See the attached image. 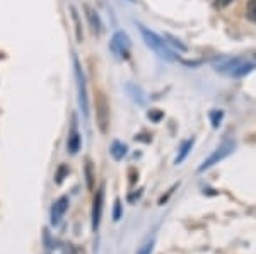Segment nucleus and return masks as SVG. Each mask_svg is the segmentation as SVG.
I'll use <instances>...</instances> for the list:
<instances>
[{"label":"nucleus","mask_w":256,"mask_h":254,"mask_svg":"<svg viewBox=\"0 0 256 254\" xmlns=\"http://www.w3.org/2000/svg\"><path fill=\"white\" fill-rule=\"evenodd\" d=\"M140 195H142V191H137L135 195H130L128 196V202H135V198H140Z\"/></svg>","instance_id":"obj_24"},{"label":"nucleus","mask_w":256,"mask_h":254,"mask_svg":"<svg viewBox=\"0 0 256 254\" xmlns=\"http://www.w3.org/2000/svg\"><path fill=\"white\" fill-rule=\"evenodd\" d=\"M73 65H75V77H77V87H79V102L82 107L84 116L89 114V102H87V89H85V79L82 74V68L77 58H73Z\"/></svg>","instance_id":"obj_5"},{"label":"nucleus","mask_w":256,"mask_h":254,"mask_svg":"<svg viewBox=\"0 0 256 254\" xmlns=\"http://www.w3.org/2000/svg\"><path fill=\"white\" fill-rule=\"evenodd\" d=\"M256 67V61H250L243 56H238V58L226 60L222 65H217V70L224 72V74H229L232 77H241L248 72H251Z\"/></svg>","instance_id":"obj_2"},{"label":"nucleus","mask_w":256,"mask_h":254,"mask_svg":"<svg viewBox=\"0 0 256 254\" xmlns=\"http://www.w3.org/2000/svg\"><path fill=\"white\" fill-rule=\"evenodd\" d=\"M68 208V198L67 196H62L58 198L55 203H53V208H52V224L58 225L62 220V217L65 215V211Z\"/></svg>","instance_id":"obj_8"},{"label":"nucleus","mask_w":256,"mask_h":254,"mask_svg":"<svg viewBox=\"0 0 256 254\" xmlns=\"http://www.w3.org/2000/svg\"><path fill=\"white\" fill-rule=\"evenodd\" d=\"M164 38H166V40H169V43L173 45V46H176L178 50H181V51H186V50H188V48H186V45H183L180 40H176V38H173L171 34H166Z\"/></svg>","instance_id":"obj_17"},{"label":"nucleus","mask_w":256,"mask_h":254,"mask_svg":"<svg viewBox=\"0 0 256 254\" xmlns=\"http://www.w3.org/2000/svg\"><path fill=\"white\" fill-rule=\"evenodd\" d=\"M103 203H104V190L101 186L94 196V202H92V229H94V232L99 229L101 215H103Z\"/></svg>","instance_id":"obj_7"},{"label":"nucleus","mask_w":256,"mask_h":254,"mask_svg":"<svg viewBox=\"0 0 256 254\" xmlns=\"http://www.w3.org/2000/svg\"><path fill=\"white\" fill-rule=\"evenodd\" d=\"M68 174V167L67 165H60V167L57 169V174H55V183L57 184H62V181L65 179V176Z\"/></svg>","instance_id":"obj_16"},{"label":"nucleus","mask_w":256,"mask_h":254,"mask_svg":"<svg viewBox=\"0 0 256 254\" xmlns=\"http://www.w3.org/2000/svg\"><path fill=\"white\" fill-rule=\"evenodd\" d=\"M140 28V33H142V36H143V40H145V43L149 48H152L154 51L157 53L161 58H164V60H176V56H174V53L169 50V46L168 43H166L162 38H159L156 33H152V31H149L145 28V26H138Z\"/></svg>","instance_id":"obj_1"},{"label":"nucleus","mask_w":256,"mask_h":254,"mask_svg":"<svg viewBox=\"0 0 256 254\" xmlns=\"http://www.w3.org/2000/svg\"><path fill=\"white\" fill-rule=\"evenodd\" d=\"M234 150V142H226V144H222L219 149H215V152L212 153L210 157H208L207 160H205L203 164L200 165V169L198 171L200 172H203V171H207V169H210L212 165H215V164H219L220 160H224L226 157L229 155V153Z\"/></svg>","instance_id":"obj_4"},{"label":"nucleus","mask_w":256,"mask_h":254,"mask_svg":"<svg viewBox=\"0 0 256 254\" xmlns=\"http://www.w3.org/2000/svg\"><path fill=\"white\" fill-rule=\"evenodd\" d=\"M84 10H85V17L89 19V24H91L92 31H94L96 34H99V33H101V28H103V24H101L99 15L96 14L94 10H92L89 5H84Z\"/></svg>","instance_id":"obj_9"},{"label":"nucleus","mask_w":256,"mask_h":254,"mask_svg":"<svg viewBox=\"0 0 256 254\" xmlns=\"http://www.w3.org/2000/svg\"><path fill=\"white\" fill-rule=\"evenodd\" d=\"M64 254H84V251H80V249L77 248V246H73V244H65Z\"/></svg>","instance_id":"obj_19"},{"label":"nucleus","mask_w":256,"mask_h":254,"mask_svg":"<svg viewBox=\"0 0 256 254\" xmlns=\"http://www.w3.org/2000/svg\"><path fill=\"white\" fill-rule=\"evenodd\" d=\"M231 2H232V0H215V2H213V5H215L217 9H224V7H227Z\"/></svg>","instance_id":"obj_22"},{"label":"nucleus","mask_w":256,"mask_h":254,"mask_svg":"<svg viewBox=\"0 0 256 254\" xmlns=\"http://www.w3.org/2000/svg\"><path fill=\"white\" fill-rule=\"evenodd\" d=\"M125 153H127V145L120 144V142H115L113 147H111V155H113L116 160H120L125 157Z\"/></svg>","instance_id":"obj_12"},{"label":"nucleus","mask_w":256,"mask_h":254,"mask_svg":"<svg viewBox=\"0 0 256 254\" xmlns=\"http://www.w3.org/2000/svg\"><path fill=\"white\" fill-rule=\"evenodd\" d=\"M246 17L251 22H256V0H248L246 3Z\"/></svg>","instance_id":"obj_15"},{"label":"nucleus","mask_w":256,"mask_h":254,"mask_svg":"<svg viewBox=\"0 0 256 254\" xmlns=\"http://www.w3.org/2000/svg\"><path fill=\"white\" fill-rule=\"evenodd\" d=\"M128 2H135V0H128Z\"/></svg>","instance_id":"obj_25"},{"label":"nucleus","mask_w":256,"mask_h":254,"mask_svg":"<svg viewBox=\"0 0 256 254\" xmlns=\"http://www.w3.org/2000/svg\"><path fill=\"white\" fill-rule=\"evenodd\" d=\"M85 181H87V190H94V169L89 160L85 162Z\"/></svg>","instance_id":"obj_13"},{"label":"nucleus","mask_w":256,"mask_h":254,"mask_svg":"<svg viewBox=\"0 0 256 254\" xmlns=\"http://www.w3.org/2000/svg\"><path fill=\"white\" fill-rule=\"evenodd\" d=\"M149 118H152L154 121H159V120L162 118V113H161V111H150V113H149Z\"/></svg>","instance_id":"obj_23"},{"label":"nucleus","mask_w":256,"mask_h":254,"mask_svg":"<svg viewBox=\"0 0 256 254\" xmlns=\"http://www.w3.org/2000/svg\"><path fill=\"white\" fill-rule=\"evenodd\" d=\"M152 248H154V241H150V242H147L145 246L138 251V254H150L152 253Z\"/></svg>","instance_id":"obj_21"},{"label":"nucleus","mask_w":256,"mask_h":254,"mask_svg":"<svg viewBox=\"0 0 256 254\" xmlns=\"http://www.w3.org/2000/svg\"><path fill=\"white\" fill-rule=\"evenodd\" d=\"M192 147H193V138H192V140H188V142H185V144H183V147H181L180 153H178V157H176V164H181V162H183V160L186 159V155L190 153V150H192Z\"/></svg>","instance_id":"obj_14"},{"label":"nucleus","mask_w":256,"mask_h":254,"mask_svg":"<svg viewBox=\"0 0 256 254\" xmlns=\"http://www.w3.org/2000/svg\"><path fill=\"white\" fill-rule=\"evenodd\" d=\"M96 120H98L99 132L108 133V128H110V104H108V99L103 92H98V96H96Z\"/></svg>","instance_id":"obj_3"},{"label":"nucleus","mask_w":256,"mask_h":254,"mask_svg":"<svg viewBox=\"0 0 256 254\" xmlns=\"http://www.w3.org/2000/svg\"><path fill=\"white\" fill-rule=\"evenodd\" d=\"M70 14H72V21H73V26H75V40L79 43H82L84 40V33H82V24H80V17H79V12L73 5H70Z\"/></svg>","instance_id":"obj_11"},{"label":"nucleus","mask_w":256,"mask_h":254,"mask_svg":"<svg viewBox=\"0 0 256 254\" xmlns=\"http://www.w3.org/2000/svg\"><path fill=\"white\" fill-rule=\"evenodd\" d=\"M210 116H212V126H213V128H219L220 120H222L224 113H222V111H213Z\"/></svg>","instance_id":"obj_18"},{"label":"nucleus","mask_w":256,"mask_h":254,"mask_svg":"<svg viewBox=\"0 0 256 254\" xmlns=\"http://www.w3.org/2000/svg\"><path fill=\"white\" fill-rule=\"evenodd\" d=\"M111 51L115 53L120 58H128L130 56V41H128L127 34L118 31V33L113 36V41H111Z\"/></svg>","instance_id":"obj_6"},{"label":"nucleus","mask_w":256,"mask_h":254,"mask_svg":"<svg viewBox=\"0 0 256 254\" xmlns=\"http://www.w3.org/2000/svg\"><path fill=\"white\" fill-rule=\"evenodd\" d=\"M67 147H68V152H70V153H77V152H79V149H80V135L75 130V125L72 126V132H70V135H68Z\"/></svg>","instance_id":"obj_10"},{"label":"nucleus","mask_w":256,"mask_h":254,"mask_svg":"<svg viewBox=\"0 0 256 254\" xmlns=\"http://www.w3.org/2000/svg\"><path fill=\"white\" fill-rule=\"evenodd\" d=\"M120 217H122V203H120V200H116V202H115L113 218H115V220H120Z\"/></svg>","instance_id":"obj_20"}]
</instances>
